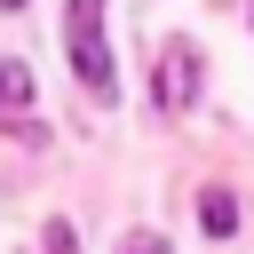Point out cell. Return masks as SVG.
Here are the masks:
<instances>
[{
	"label": "cell",
	"mask_w": 254,
	"mask_h": 254,
	"mask_svg": "<svg viewBox=\"0 0 254 254\" xmlns=\"http://www.w3.org/2000/svg\"><path fill=\"white\" fill-rule=\"evenodd\" d=\"M64 40H71V64H79L87 95H111V48H103V0H71V8H64Z\"/></svg>",
	"instance_id": "cell-1"
},
{
	"label": "cell",
	"mask_w": 254,
	"mask_h": 254,
	"mask_svg": "<svg viewBox=\"0 0 254 254\" xmlns=\"http://www.w3.org/2000/svg\"><path fill=\"white\" fill-rule=\"evenodd\" d=\"M190 95H198V48H167V56H159V103L183 111Z\"/></svg>",
	"instance_id": "cell-2"
},
{
	"label": "cell",
	"mask_w": 254,
	"mask_h": 254,
	"mask_svg": "<svg viewBox=\"0 0 254 254\" xmlns=\"http://www.w3.org/2000/svg\"><path fill=\"white\" fill-rule=\"evenodd\" d=\"M198 222H206L214 238H230V230H238V198H230V190H206V206H198Z\"/></svg>",
	"instance_id": "cell-3"
},
{
	"label": "cell",
	"mask_w": 254,
	"mask_h": 254,
	"mask_svg": "<svg viewBox=\"0 0 254 254\" xmlns=\"http://www.w3.org/2000/svg\"><path fill=\"white\" fill-rule=\"evenodd\" d=\"M32 103V71L24 64H0V111H24Z\"/></svg>",
	"instance_id": "cell-4"
},
{
	"label": "cell",
	"mask_w": 254,
	"mask_h": 254,
	"mask_svg": "<svg viewBox=\"0 0 254 254\" xmlns=\"http://www.w3.org/2000/svg\"><path fill=\"white\" fill-rule=\"evenodd\" d=\"M119 254H167V238H151V230H135V238H119Z\"/></svg>",
	"instance_id": "cell-5"
},
{
	"label": "cell",
	"mask_w": 254,
	"mask_h": 254,
	"mask_svg": "<svg viewBox=\"0 0 254 254\" xmlns=\"http://www.w3.org/2000/svg\"><path fill=\"white\" fill-rule=\"evenodd\" d=\"M48 254H71V222H56V230H48Z\"/></svg>",
	"instance_id": "cell-6"
},
{
	"label": "cell",
	"mask_w": 254,
	"mask_h": 254,
	"mask_svg": "<svg viewBox=\"0 0 254 254\" xmlns=\"http://www.w3.org/2000/svg\"><path fill=\"white\" fill-rule=\"evenodd\" d=\"M0 8H24V0H0Z\"/></svg>",
	"instance_id": "cell-7"
}]
</instances>
